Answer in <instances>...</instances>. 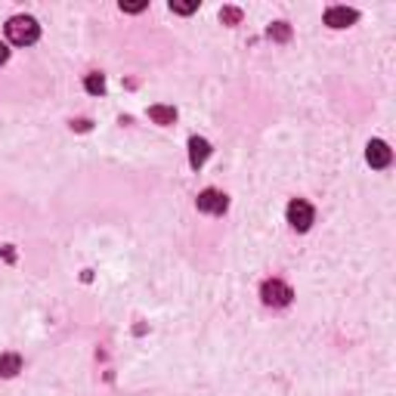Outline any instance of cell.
Returning a JSON list of instances; mask_svg holds the SVG:
<instances>
[{"label":"cell","instance_id":"cell-11","mask_svg":"<svg viewBox=\"0 0 396 396\" xmlns=\"http://www.w3.org/2000/svg\"><path fill=\"white\" fill-rule=\"evenodd\" d=\"M266 34L273 37V41H288L291 37V28L285 22H276V25H270V31H266Z\"/></svg>","mask_w":396,"mask_h":396},{"label":"cell","instance_id":"cell-4","mask_svg":"<svg viewBox=\"0 0 396 396\" xmlns=\"http://www.w3.org/2000/svg\"><path fill=\"white\" fill-rule=\"evenodd\" d=\"M195 208L201 210V214H226L229 198L223 195L220 189H204V192L195 198Z\"/></svg>","mask_w":396,"mask_h":396},{"label":"cell","instance_id":"cell-15","mask_svg":"<svg viewBox=\"0 0 396 396\" xmlns=\"http://www.w3.org/2000/svg\"><path fill=\"white\" fill-rule=\"evenodd\" d=\"M6 59H10V50H6V47H3V43H0V66H3V62H6Z\"/></svg>","mask_w":396,"mask_h":396},{"label":"cell","instance_id":"cell-6","mask_svg":"<svg viewBox=\"0 0 396 396\" xmlns=\"http://www.w3.org/2000/svg\"><path fill=\"white\" fill-rule=\"evenodd\" d=\"M356 19H359V12L347 10V6H331V10L325 12V25H328V28H347Z\"/></svg>","mask_w":396,"mask_h":396},{"label":"cell","instance_id":"cell-7","mask_svg":"<svg viewBox=\"0 0 396 396\" xmlns=\"http://www.w3.org/2000/svg\"><path fill=\"white\" fill-rule=\"evenodd\" d=\"M208 155H210V143H208V139H201V137L189 139V164H192V168H201V164L208 161Z\"/></svg>","mask_w":396,"mask_h":396},{"label":"cell","instance_id":"cell-5","mask_svg":"<svg viewBox=\"0 0 396 396\" xmlns=\"http://www.w3.org/2000/svg\"><path fill=\"white\" fill-rule=\"evenodd\" d=\"M366 161L372 164V168L384 170L387 164L393 161V152H390V146H387L384 139H372V143L366 146Z\"/></svg>","mask_w":396,"mask_h":396},{"label":"cell","instance_id":"cell-1","mask_svg":"<svg viewBox=\"0 0 396 396\" xmlns=\"http://www.w3.org/2000/svg\"><path fill=\"white\" fill-rule=\"evenodd\" d=\"M6 37H10V43H16V47H31V43L41 37V25L31 16H12L10 22H6Z\"/></svg>","mask_w":396,"mask_h":396},{"label":"cell","instance_id":"cell-13","mask_svg":"<svg viewBox=\"0 0 396 396\" xmlns=\"http://www.w3.org/2000/svg\"><path fill=\"white\" fill-rule=\"evenodd\" d=\"M146 3H121V12H143Z\"/></svg>","mask_w":396,"mask_h":396},{"label":"cell","instance_id":"cell-9","mask_svg":"<svg viewBox=\"0 0 396 396\" xmlns=\"http://www.w3.org/2000/svg\"><path fill=\"white\" fill-rule=\"evenodd\" d=\"M149 118L158 121V124H174L177 112H174V108H168V106H152L149 108Z\"/></svg>","mask_w":396,"mask_h":396},{"label":"cell","instance_id":"cell-3","mask_svg":"<svg viewBox=\"0 0 396 396\" xmlns=\"http://www.w3.org/2000/svg\"><path fill=\"white\" fill-rule=\"evenodd\" d=\"M313 220H316V210H313V204H306L304 198H295V201L288 204V223H291V229L306 232V229L313 226Z\"/></svg>","mask_w":396,"mask_h":396},{"label":"cell","instance_id":"cell-14","mask_svg":"<svg viewBox=\"0 0 396 396\" xmlns=\"http://www.w3.org/2000/svg\"><path fill=\"white\" fill-rule=\"evenodd\" d=\"M223 19H226V22H235V19H239V10H226L223 12Z\"/></svg>","mask_w":396,"mask_h":396},{"label":"cell","instance_id":"cell-10","mask_svg":"<svg viewBox=\"0 0 396 396\" xmlns=\"http://www.w3.org/2000/svg\"><path fill=\"white\" fill-rule=\"evenodd\" d=\"M84 87H87V93H93V97H102V93H106V78H102V75H87Z\"/></svg>","mask_w":396,"mask_h":396},{"label":"cell","instance_id":"cell-12","mask_svg":"<svg viewBox=\"0 0 396 396\" xmlns=\"http://www.w3.org/2000/svg\"><path fill=\"white\" fill-rule=\"evenodd\" d=\"M170 10L180 12V16H189V12H195V10H198V3H195V0H192V3H183V0H174V3H170Z\"/></svg>","mask_w":396,"mask_h":396},{"label":"cell","instance_id":"cell-8","mask_svg":"<svg viewBox=\"0 0 396 396\" xmlns=\"http://www.w3.org/2000/svg\"><path fill=\"white\" fill-rule=\"evenodd\" d=\"M22 372V359L19 356H0V378H12Z\"/></svg>","mask_w":396,"mask_h":396},{"label":"cell","instance_id":"cell-2","mask_svg":"<svg viewBox=\"0 0 396 396\" xmlns=\"http://www.w3.org/2000/svg\"><path fill=\"white\" fill-rule=\"evenodd\" d=\"M291 297H295V291L285 282H279V279H270V282H264V288H260V300H264L266 306H288Z\"/></svg>","mask_w":396,"mask_h":396}]
</instances>
